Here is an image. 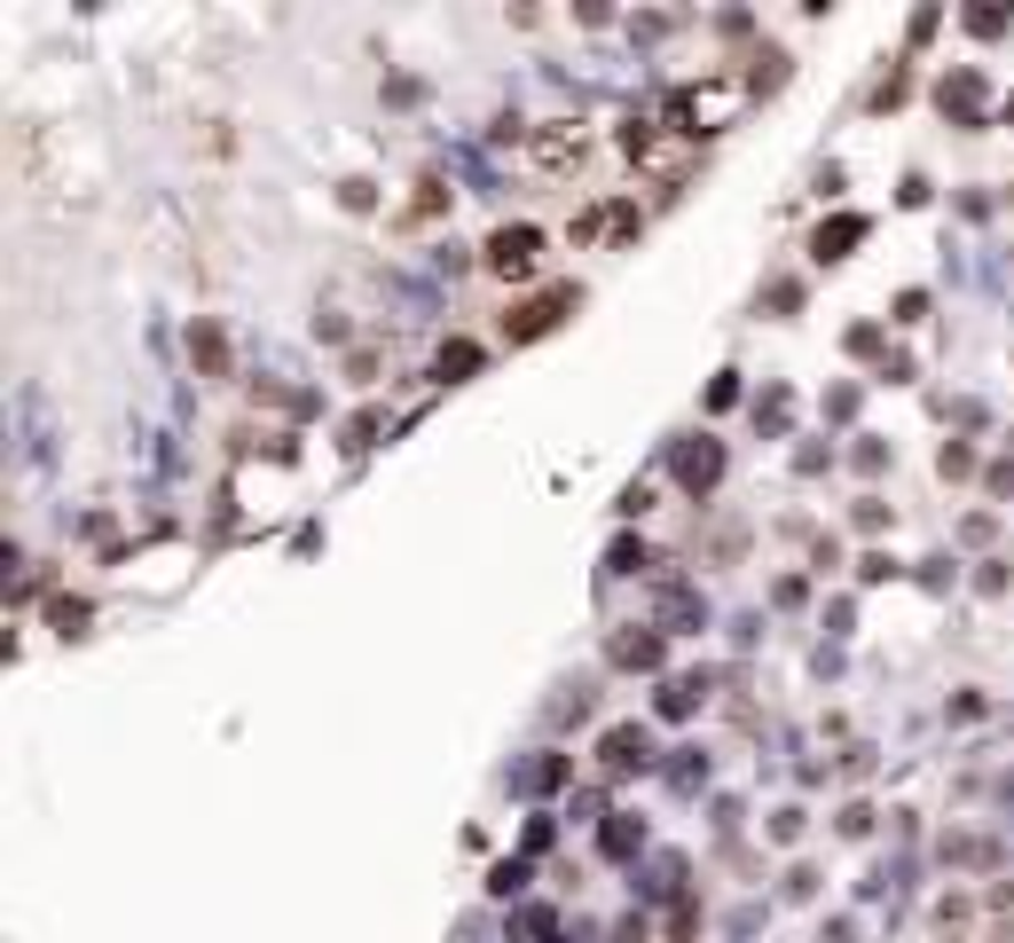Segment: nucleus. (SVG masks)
Listing matches in <instances>:
<instances>
[{"instance_id": "obj_12", "label": "nucleus", "mask_w": 1014, "mask_h": 943, "mask_svg": "<svg viewBox=\"0 0 1014 943\" xmlns=\"http://www.w3.org/2000/svg\"><path fill=\"white\" fill-rule=\"evenodd\" d=\"M637 841H645V826H637V818H614V826L598 833V849H606V857H637Z\"/></svg>"}, {"instance_id": "obj_11", "label": "nucleus", "mask_w": 1014, "mask_h": 943, "mask_svg": "<svg viewBox=\"0 0 1014 943\" xmlns=\"http://www.w3.org/2000/svg\"><path fill=\"white\" fill-rule=\"evenodd\" d=\"M559 307H566V291H559V299H528V307H512V338L551 330V322H559Z\"/></svg>"}, {"instance_id": "obj_10", "label": "nucleus", "mask_w": 1014, "mask_h": 943, "mask_svg": "<svg viewBox=\"0 0 1014 943\" xmlns=\"http://www.w3.org/2000/svg\"><path fill=\"white\" fill-rule=\"evenodd\" d=\"M472 370H480V338H449L433 355V378H472Z\"/></svg>"}, {"instance_id": "obj_5", "label": "nucleus", "mask_w": 1014, "mask_h": 943, "mask_svg": "<svg viewBox=\"0 0 1014 943\" xmlns=\"http://www.w3.org/2000/svg\"><path fill=\"white\" fill-rule=\"evenodd\" d=\"M858 236H866V213H833V221H818L810 252H818V260H841V252H850Z\"/></svg>"}, {"instance_id": "obj_13", "label": "nucleus", "mask_w": 1014, "mask_h": 943, "mask_svg": "<svg viewBox=\"0 0 1014 943\" xmlns=\"http://www.w3.org/2000/svg\"><path fill=\"white\" fill-rule=\"evenodd\" d=\"M764 307H779V315H787V307H802V284H771V291H764Z\"/></svg>"}, {"instance_id": "obj_3", "label": "nucleus", "mask_w": 1014, "mask_h": 943, "mask_svg": "<svg viewBox=\"0 0 1014 943\" xmlns=\"http://www.w3.org/2000/svg\"><path fill=\"white\" fill-rule=\"evenodd\" d=\"M716 472H724V441H685V449H676V480H685L693 495H708Z\"/></svg>"}, {"instance_id": "obj_9", "label": "nucleus", "mask_w": 1014, "mask_h": 943, "mask_svg": "<svg viewBox=\"0 0 1014 943\" xmlns=\"http://www.w3.org/2000/svg\"><path fill=\"white\" fill-rule=\"evenodd\" d=\"M190 355H197L205 378H228V338H221V322H197V330H190Z\"/></svg>"}, {"instance_id": "obj_7", "label": "nucleus", "mask_w": 1014, "mask_h": 943, "mask_svg": "<svg viewBox=\"0 0 1014 943\" xmlns=\"http://www.w3.org/2000/svg\"><path fill=\"white\" fill-rule=\"evenodd\" d=\"M598 755H606V770H645V731H637V724H614V731L598 739Z\"/></svg>"}, {"instance_id": "obj_6", "label": "nucleus", "mask_w": 1014, "mask_h": 943, "mask_svg": "<svg viewBox=\"0 0 1014 943\" xmlns=\"http://www.w3.org/2000/svg\"><path fill=\"white\" fill-rule=\"evenodd\" d=\"M606 660H614V668H653V660H660V629H622V637L606 645Z\"/></svg>"}, {"instance_id": "obj_14", "label": "nucleus", "mask_w": 1014, "mask_h": 943, "mask_svg": "<svg viewBox=\"0 0 1014 943\" xmlns=\"http://www.w3.org/2000/svg\"><path fill=\"white\" fill-rule=\"evenodd\" d=\"M1006 111H1014V103H1006Z\"/></svg>"}, {"instance_id": "obj_4", "label": "nucleus", "mask_w": 1014, "mask_h": 943, "mask_svg": "<svg viewBox=\"0 0 1014 943\" xmlns=\"http://www.w3.org/2000/svg\"><path fill=\"white\" fill-rule=\"evenodd\" d=\"M582 150H590V134H582L574 119H551V126L535 134V165H574Z\"/></svg>"}, {"instance_id": "obj_8", "label": "nucleus", "mask_w": 1014, "mask_h": 943, "mask_svg": "<svg viewBox=\"0 0 1014 943\" xmlns=\"http://www.w3.org/2000/svg\"><path fill=\"white\" fill-rule=\"evenodd\" d=\"M936 103H944V119H975V111H983V79H975V71H952L944 88H936Z\"/></svg>"}, {"instance_id": "obj_1", "label": "nucleus", "mask_w": 1014, "mask_h": 943, "mask_svg": "<svg viewBox=\"0 0 1014 943\" xmlns=\"http://www.w3.org/2000/svg\"><path fill=\"white\" fill-rule=\"evenodd\" d=\"M535 260H543V228H528V221H512V228H495V236H488V268H495L503 284H520V276H535Z\"/></svg>"}, {"instance_id": "obj_2", "label": "nucleus", "mask_w": 1014, "mask_h": 943, "mask_svg": "<svg viewBox=\"0 0 1014 943\" xmlns=\"http://www.w3.org/2000/svg\"><path fill=\"white\" fill-rule=\"evenodd\" d=\"M668 119L693 126V134H716V126L731 119V88H685V95H668Z\"/></svg>"}]
</instances>
